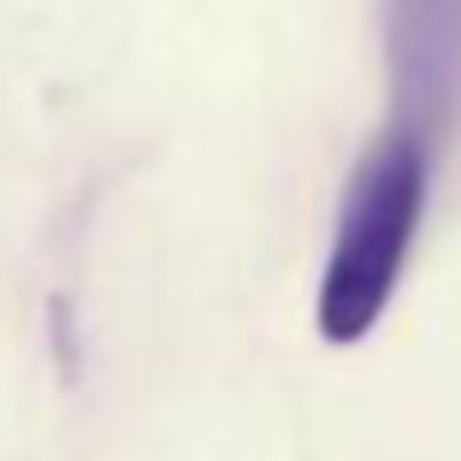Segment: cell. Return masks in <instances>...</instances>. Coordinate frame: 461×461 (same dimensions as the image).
Returning <instances> with one entry per match:
<instances>
[{"label": "cell", "instance_id": "obj_2", "mask_svg": "<svg viewBox=\"0 0 461 461\" xmlns=\"http://www.w3.org/2000/svg\"><path fill=\"white\" fill-rule=\"evenodd\" d=\"M391 124L444 142L461 119V0H384Z\"/></svg>", "mask_w": 461, "mask_h": 461}, {"label": "cell", "instance_id": "obj_1", "mask_svg": "<svg viewBox=\"0 0 461 461\" xmlns=\"http://www.w3.org/2000/svg\"><path fill=\"white\" fill-rule=\"evenodd\" d=\"M432 160L438 149L402 124H391L355 160L338 195L326 272H320V296H313V326L331 349H355L391 313V296L402 285L426 202H432Z\"/></svg>", "mask_w": 461, "mask_h": 461}]
</instances>
